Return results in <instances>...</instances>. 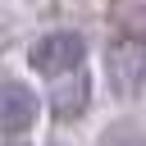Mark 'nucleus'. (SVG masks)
I'll use <instances>...</instances> for the list:
<instances>
[{
    "label": "nucleus",
    "instance_id": "nucleus-2",
    "mask_svg": "<svg viewBox=\"0 0 146 146\" xmlns=\"http://www.w3.org/2000/svg\"><path fill=\"white\" fill-rule=\"evenodd\" d=\"M87 59V36L78 27H55V32H41L32 46H27V64L46 78H68L78 73Z\"/></svg>",
    "mask_w": 146,
    "mask_h": 146
},
{
    "label": "nucleus",
    "instance_id": "nucleus-3",
    "mask_svg": "<svg viewBox=\"0 0 146 146\" xmlns=\"http://www.w3.org/2000/svg\"><path fill=\"white\" fill-rule=\"evenodd\" d=\"M36 119H41L36 91H32L27 82H18V78H5V87H0V123H5V137L14 141V137L27 132Z\"/></svg>",
    "mask_w": 146,
    "mask_h": 146
},
{
    "label": "nucleus",
    "instance_id": "nucleus-5",
    "mask_svg": "<svg viewBox=\"0 0 146 146\" xmlns=\"http://www.w3.org/2000/svg\"><path fill=\"white\" fill-rule=\"evenodd\" d=\"M119 27H128V32H141L146 36V0H119Z\"/></svg>",
    "mask_w": 146,
    "mask_h": 146
},
{
    "label": "nucleus",
    "instance_id": "nucleus-6",
    "mask_svg": "<svg viewBox=\"0 0 146 146\" xmlns=\"http://www.w3.org/2000/svg\"><path fill=\"white\" fill-rule=\"evenodd\" d=\"M114 146H146V141H114Z\"/></svg>",
    "mask_w": 146,
    "mask_h": 146
},
{
    "label": "nucleus",
    "instance_id": "nucleus-1",
    "mask_svg": "<svg viewBox=\"0 0 146 146\" xmlns=\"http://www.w3.org/2000/svg\"><path fill=\"white\" fill-rule=\"evenodd\" d=\"M105 87L119 100H137L146 87V36L119 27L105 41Z\"/></svg>",
    "mask_w": 146,
    "mask_h": 146
},
{
    "label": "nucleus",
    "instance_id": "nucleus-7",
    "mask_svg": "<svg viewBox=\"0 0 146 146\" xmlns=\"http://www.w3.org/2000/svg\"><path fill=\"white\" fill-rule=\"evenodd\" d=\"M9 146H18V141H9Z\"/></svg>",
    "mask_w": 146,
    "mask_h": 146
},
{
    "label": "nucleus",
    "instance_id": "nucleus-4",
    "mask_svg": "<svg viewBox=\"0 0 146 146\" xmlns=\"http://www.w3.org/2000/svg\"><path fill=\"white\" fill-rule=\"evenodd\" d=\"M87 105H91V73L87 68H78V73H68V78L55 82V91H50V114L55 119H64V123L82 119Z\"/></svg>",
    "mask_w": 146,
    "mask_h": 146
}]
</instances>
